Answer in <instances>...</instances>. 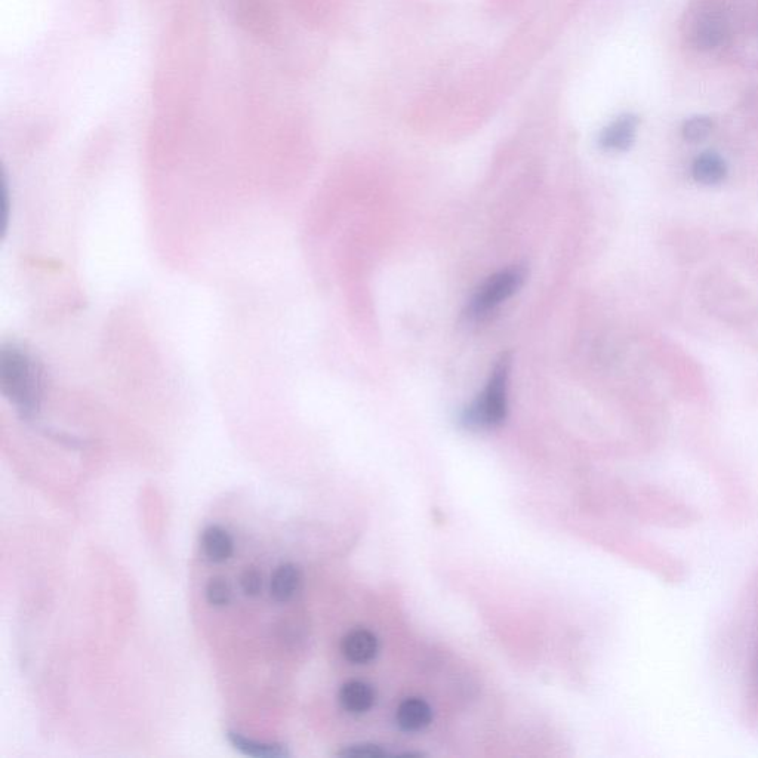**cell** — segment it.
<instances>
[{"instance_id":"30bf717a","label":"cell","mask_w":758,"mask_h":758,"mask_svg":"<svg viewBox=\"0 0 758 758\" xmlns=\"http://www.w3.org/2000/svg\"><path fill=\"white\" fill-rule=\"evenodd\" d=\"M431 720H433V710L424 699H405L396 711L397 726L405 732H419L425 729Z\"/></svg>"},{"instance_id":"9c48e42d","label":"cell","mask_w":758,"mask_h":758,"mask_svg":"<svg viewBox=\"0 0 758 758\" xmlns=\"http://www.w3.org/2000/svg\"><path fill=\"white\" fill-rule=\"evenodd\" d=\"M341 707L347 713L360 716L368 713L377 701V693L371 684L362 682V680H351L341 687L338 695Z\"/></svg>"},{"instance_id":"7c38bea8","label":"cell","mask_w":758,"mask_h":758,"mask_svg":"<svg viewBox=\"0 0 758 758\" xmlns=\"http://www.w3.org/2000/svg\"><path fill=\"white\" fill-rule=\"evenodd\" d=\"M202 550L212 563H226L234 553L233 538L221 526H209L203 531Z\"/></svg>"},{"instance_id":"5bb4252c","label":"cell","mask_w":758,"mask_h":758,"mask_svg":"<svg viewBox=\"0 0 758 758\" xmlns=\"http://www.w3.org/2000/svg\"><path fill=\"white\" fill-rule=\"evenodd\" d=\"M692 174L698 183L705 184V186H716L726 177V162L717 153H702L693 162Z\"/></svg>"},{"instance_id":"4fadbf2b","label":"cell","mask_w":758,"mask_h":758,"mask_svg":"<svg viewBox=\"0 0 758 758\" xmlns=\"http://www.w3.org/2000/svg\"><path fill=\"white\" fill-rule=\"evenodd\" d=\"M227 739L234 750L240 751L249 757L257 758H285L291 756L286 745L268 744V742L255 741L242 733L227 730Z\"/></svg>"},{"instance_id":"5b68a950","label":"cell","mask_w":758,"mask_h":758,"mask_svg":"<svg viewBox=\"0 0 758 758\" xmlns=\"http://www.w3.org/2000/svg\"><path fill=\"white\" fill-rule=\"evenodd\" d=\"M528 270L525 266H511L489 276L471 295L464 317L470 322H482L507 303L525 285Z\"/></svg>"},{"instance_id":"d6986e66","label":"cell","mask_w":758,"mask_h":758,"mask_svg":"<svg viewBox=\"0 0 758 758\" xmlns=\"http://www.w3.org/2000/svg\"><path fill=\"white\" fill-rule=\"evenodd\" d=\"M757 674H758V662H757Z\"/></svg>"},{"instance_id":"ba28073f","label":"cell","mask_w":758,"mask_h":758,"mask_svg":"<svg viewBox=\"0 0 758 758\" xmlns=\"http://www.w3.org/2000/svg\"><path fill=\"white\" fill-rule=\"evenodd\" d=\"M378 649L377 636L363 628L350 631L341 642L342 655L351 664H368L377 656Z\"/></svg>"},{"instance_id":"8992f818","label":"cell","mask_w":758,"mask_h":758,"mask_svg":"<svg viewBox=\"0 0 758 758\" xmlns=\"http://www.w3.org/2000/svg\"><path fill=\"white\" fill-rule=\"evenodd\" d=\"M726 17L716 6H702L689 24L690 45L698 51H713L723 45L727 38Z\"/></svg>"},{"instance_id":"52a82bcc","label":"cell","mask_w":758,"mask_h":758,"mask_svg":"<svg viewBox=\"0 0 758 758\" xmlns=\"http://www.w3.org/2000/svg\"><path fill=\"white\" fill-rule=\"evenodd\" d=\"M637 126L639 119L634 114L618 117L603 129L599 138L600 147L609 153L627 152L636 140Z\"/></svg>"},{"instance_id":"9a60e30c","label":"cell","mask_w":758,"mask_h":758,"mask_svg":"<svg viewBox=\"0 0 758 758\" xmlns=\"http://www.w3.org/2000/svg\"><path fill=\"white\" fill-rule=\"evenodd\" d=\"M713 120L707 116H695L683 123L682 134L684 140L690 143H701L713 132Z\"/></svg>"},{"instance_id":"e0dca14e","label":"cell","mask_w":758,"mask_h":758,"mask_svg":"<svg viewBox=\"0 0 758 758\" xmlns=\"http://www.w3.org/2000/svg\"><path fill=\"white\" fill-rule=\"evenodd\" d=\"M240 588L248 597H258L263 591V576L258 570L248 569L240 575Z\"/></svg>"},{"instance_id":"277c9868","label":"cell","mask_w":758,"mask_h":758,"mask_svg":"<svg viewBox=\"0 0 758 758\" xmlns=\"http://www.w3.org/2000/svg\"><path fill=\"white\" fill-rule=\"evenodd\" d=\"M228 18L249 38L273 45L280 38L282 20L276 0H223Z\"/></svg>"},{"instance_id":"7a4b0ae2","label":"cell","mask_w":758,"mask_h":758,"mask_svg":"<svg viewBox=\"0 0 758 758\" xmlns=\"http://www.w3.org/2000/svg\"><path fill=\"white\" fill-rule=\"evenodd\" d=\"M0 390L21 417H35L46 391L45 371L39 360L18 345L0 350Z\"/></svg>"},{"instance_id":"ac0fdd59","label":"cell","mask_w":758,"mask_h":758,"mask_svg":"<svg viewBox=\"0 0 758 758\" xmlns=\"http://www.w3.org/2000/svg\"><path fill=\"white\" fill-rule=\"evenodd\" d=\"M340 757H381L385 756V750L379 745L374 744H356L345 747L338 753Z\"/></svg>"},{"instance_id":"6da1fadb","label":"cell","mask_w":758,"mask_h":758,"mask_svg":"<svg viewBox=\"0 0 758 758\" xmlns=\"http://www.w3.org/2000/svg\"><path fill=\"white\" fill-rule=\"evenodd\" d=\"M208 51L202 11L184 3L169 23L157 55L153 100L163 116H181L199 92Z\"/></svg>"},{"instance_id":"8fae6325","label":"cell","mask_w":758,"mask_h":758,"mask_svg":"<svg viewBox=\"0 0 758 758\" xmlns=\"http://www.w3.org/2000/svg\"><path fill=\"white\" fill-rule=\"evenodd\" d=\"M303 581L301 570L294 563H285L274 570L270 581V594L277 603H288L294 599Z\"/></svg>"},{"instance_id":"3957f363","label":"cell","mask_w":758,"mask_h":758,"mask_svg":"<svg viewBox=\"0 0 758 758\" xmlns=\"http://www.w3.org/2000/svg\"><path fill=\"white\" fill-rule=\"evenodd\" d=\"M510 353H502L496 360L482 393L459 415V424L470 431L493 430L501 427L508 415V387H510Z\"/></svg>"},{"instance_id":"2e32d148","label":"cell","mask_w":758,"mask_h":758,"mask_svg":"<svg viewBox=\"0 0 758 758\" xmlns=\"http://www.w3.org/2000/svg\"><path fill=\"white\" fill-rule=\"evenodd\" d=\"M205 596L211 606H227L231 600L230 585H228L226 579L223 578L211 579V581L208 582V585H206Z\"/></svg>"}]
</instances>
